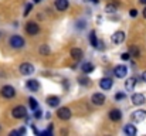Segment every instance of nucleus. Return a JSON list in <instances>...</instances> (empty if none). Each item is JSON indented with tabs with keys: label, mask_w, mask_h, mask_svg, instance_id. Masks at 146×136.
<instances>
[{
	"label": "nucleus",
	"mask_w": 146,
	"mask_h": 136,
	"mask_svg": "<svg viewBox=\"0 0 146 136\" xmlns=\"http://www.w3.org/2000/svg\"><path fill=\"white\" fill-rule=\"evenodd\" d=\"M11 116H13L14 119H23V118H26V116H27V109H26V106H23V105L14 106L13 111H11Z\"/></svg>",
	"instance_id": "1"
},
{
	"label": "nucleus",
	"mask_w": 146,
	"mask_h": 136,
	"mask_svg": "<svg viewBox=\"0 0 146 136\" xmlns=\"http://www.w3.org/2000/svg\"><path fill=\"white\" fill-rule=\"evenodd\" d=\"M9 43H10V45H11V48H16V50L23 48L24 44H26L24 38H23V37H20V36H11V37H10V40H9Z\"/></svg>",
	"instance_id": "2"
},
{
	"label": "nucleus",
	"mask_w": 146,
	"mask_h": 136,
	"mask_svg": "<svg viewBox=\"0 0 146 136\" xmlns=\"http://www.w3.org/2000/svg\"><path fill=\"white\" fill-rule=\"evenodd\" d=\"M26 31H27L29 36H37L40 33V26L34 21H29L26 24Z\"/></svg>",
	"instance_id": "3"
},
{
	"label": "nucleus",
	"mask_w": 146,
	"mask_h": 136,
	"mask_svg": "<svg viewBox=\"0 0 146 136\" xmlns=\"http://www.w3.org/2000/svg\"><path fill=\"white\" fill-rule=\"evenodd\" d=\"M71 109L70 108H67V106H62V108H60L58 111H57V116L61 119V121H68V119H71Z\"/></svg>",
	"instance_id": "4"
},
{
	"label": "nucleus",
	"mask_w": 146,
	"mask_h": 136,
	"mask_svg": "<svg viewBox=\"0 0 146 136\" xmlns=\"http://www.w3.org/2000/svg\"><path fill=\"white\" fill-rule=\"evenodd\" d=\"M111 41H112L113 44H121V43H123V41H125V33H123L122 30L115 31V33L111 36Z\"/></svg>",
	"instance_id": "5"
},
{
	"label": "nucleus",
	"mask_w": 146,
	"mask_h": 136,
	"mask_svg": "<svg viewBox=\"0 0 146 136\" xmlns=\"http://www.w3.org/2000/svg\"><path fill=\"white\" fill-rule=\"evenodd\" d=\"M19 70H20V72L23 75H31L34 72V65L30 64V62H23V64H20Z\"/></svg>",
	"instance_id": "6"
},
{
	"label": "nucleus",
	"mask_w": 146,
	"mask_h": 136,
	"mask_svg": "<svg viewBox=\"0 0 146 136\" xmlns=\"http://www.w3.org/2000/svg\"><path fill=\"white\" fill-rule=\"evenodd\" d=\"M0 94H1V96L10 99V98L16 96V90H14V87H11V85H4V87L1 88V92H0Z\"/></svg>",
	"instance_id": "7"
},
{
	"label": "nucleus",
	"mask_w": 146,
	"mask_h": 136,
	"mask_svg": "<svg viewBox=\"0 0 146 136\" xmlns=\"http://www.w3.org/2000/svg\"><path fill=\"white\" fill-rule=\"evenodd\" d=\"M131 118H132L133 122H143L146 119V111H143V109H138V111L132 112Z\"/></svg>",
	"instance_id": "8"
},
{
	"label": "nucleus",
	"mask_w": 146,
	"mask_h": 136,
	"mask_svg": "<svg viewBox=\"0 0 146 136\" xmlns=\"http://www.w3.org/2000/svg\"><path fill=\"white\" fill-rule=\"evenodd\" d=\"M105 95L104 94H101V92H95V94H92V96H91V101H92V103L94 105H97V106H101V105H104L105 103Z\"/></svg>",
	"instance_id": "9"
},
{
	"label": "nucleus",
	"mask_w": 146,
	"mask_h": 136,
	"mask_svg": "<svg viewBox=\"0 0 146 136\" xmlns=\"http://www.w3.org/2000/svg\"><path fill=\"white\" fill-rule=\"evenodd\" d=\"M131 101H132L133 105L139 106V105H143V103L146 102V96L143 95V94H133L132 98H131Z\"/></svg>",
	"instance_id": "10"
},
{
	"label": "nucleus",
	"mask_w": 146,
	"mask_h": 136,
	"mask_svg": "<svg viewBox=\"0 0 146 136\" xmlns=\"http://www.w3.org/2000/svg\"><path fill=\"white\" fill-rule=\"evenodd\" d=\"M26 87H27V90L30 91V92H37V91L40 90V82L37 80H29L26 82Z\"/></svg>",
	"instance_id": "11"
},
{
	"label": "nucleus",
	"mask_w": 146,
	"mask_h": 136,
	"mask_svg": "<svg viewBox=\"0 0 146 136\" xmlns=\"http://www.w3.org/2000/svg\"><path fill=\"white\" fill-rule=\"evenodd\" d=\"M113 74H115L118 78H123V77H126V74H128V68H126L125 65H116L115 70H113Z\"/></svg>",
	"instance_id": "12"
},
{
	"label": "nucleus",
	"mask_w": 146,
	"mask_h": 136,
	"mask_svg": "<svg viewBox=\"0 0 146 136\" xmlns=\"http://www.w3.org/2000/svg\"><path fill=\"white\" fill-rule=\"evenodd\" d=\"M54 6H55V9L58 11H65L70 7V3H68V0H55Z\"/></svg>",
	"instance_id": "13"
},
{
	"label": "nucleus",
	"mask_w": 146,
	"mask_h": 136,
	"mask_svg": "<svg viewBox=\"0 0 146 136\" xmlns=\"http://www.w3.org/2000/svg\"><path fill=\"white\" fill-rule=\"evenodd\" d=\"M112 85H113V81L111 78H102L99 81V87H101V90L104 91H109L112 88Z\"/></svg>",
	"instance_id": "14"
},
{
	"label": "nucleus",
	"mask_w": 146,
	"mask_h": 136,
	"mask_svg": "<svg viewBox=\"0 0 146 136\" xmlns=\"http://www.w3.org/2000/svg\"><path fill=\"white\" fill-rule=\"evenodd\" d=\"M108 115H109V119L113 121V122H118V121L122 119V112H121V109H111Z\"/></svg>",
	"instance_id": "15"
},
{
	"label": "nucleus",
	"mask_w": 146,
	"mask_h": 136,
	"mask_svg": "<svg viewBox=\"0 0 146 136\" xmlns=\"http://www.w3.org/2000/svg\"><path fill=\"white\" fill-rule=\"evenodd\" d=\"M46 103L51 106V108H57L58 105H60V98L58 96H55V95H51V96H47V99H46Z\"/></svg>",
	"instance_id": "16"
},
{
	"label": "nucleus",
	"mask_w": 146,
	"mask_h": 136,
	"mask_svg": "<svg viewBox=\"0 0 146 136\" xmlns=\"http://www.w3.org/2000/svg\"><path fill=\"white\" fill-rule=\"evenodd\" d=\"M70 55H71L75 61H78V60H81V58H82L84 52H82V50H81V48H71Z\"/></svg>",
	"instance_id": "17"
},
{
	"label": "nucleus",
	"mask_w": 146,
	"mask_h": 136,
	"mask_svg": "<svg viewBox=\"0 0 146 136\" xmlns=\"http://www.w3.org/2000/svg\"><path fill=\"white\" fill-rule=\"evenodd\" d=\"M81 70H82V72H85V74H91V72H94V70H95V67H94V64L92 62H82L81 64Z\"/></svg>",
	"instance_id": "18"
},
{
	"label": "nucleus",
	"mask_w": 146,
	"mask_h": 136,
	"mask_svg": "<svg viewBox=\"0 0 146 136\" xmlns=\"http://www.w3.org/2000/svg\"><path fill=\"white\" fill-rule=\"evenodd\" d=\"M123 132L126 133L128 136H135L138 133V129H136V126L135 125H131V123H128V125H125V128H123Z\"/></svg>",
	"instance_id": "19"
},
{
	"label": "nucleus",
	"mask_w": 146,
	"mask_h": 136,
	"mask_svg": "<svg viewBox=\"0 0 146 136\" xmlns=\"http://www.w3.org/2000/svg\"><path fill=\"white\" fill-rule=\"evenodd\" d=\"M135 85H136V78H128L125 81V90L126 91H133Z\"/></svg>",
	"instance_id": "20"
},
{
	"label": "nucleus",
	"mask_w": 146,
	"mask_h": 136,
	"mask_svg": "<svg viewBox=\"0 0 146 136\" xmlns=\"http://www.w3.org/2000/svg\"><path fill=\"white\" fill-rule=\"evenodd\" d=\"M90 43H91V45H92L94 48H98V47H99V41H98L97 33H95V31H91V33H90Z\"/></svg>",
	"instance_id": "21"
},
{
	"label": "nucleus",
	"mask_w": 146,
	"mask_h": 136,
	"mask_svg": "<svg viewBox=\"0 0 146 136\" xmlns=\"http://www.w3.org/2000/svg\"><path fill=\"white\" fill-rule=\"evenodd\" d=\"M129 52H131V55L135 57V58H139V55H141V51H139V48H138L136 45H131Z\"/></svg>",
	"instance_id": "22"
},
{
	"label": "nucleus",
	"mask_w": 146,
	"mask_h": 136,
	"mask_svg": "<svg viewBox=\"0 0 146 136\" xmlns=\"http://www.w3.org/2000/svg\"><path fill=\"white\" fill-rule=\"evenodd\" d=\"M29 105H30V108H31L33 111H36V109L38 108V102H37V99H34V98H29Z\"/></svg>",
	"instance_id": "23"
},
{
	"label": "nucleus",
	"mask_w": 146,
	"mask_h": 136,
	"mask_svg": "<svg viewBox=\"0 0 146 136\" xmlns=\"http://www.w3.org/2000/svg\"><path fill=\"white\" fill-rule=\"evenodd\" d=\"M78 82H80L81 85H84V87H87V85L91 84V81H90L88 77H80V78H78Z\"/></svg>",
	"instance_id": "24"
},
{
	"label": "nucleus",
	"mask_w": 146,
	"mask_h": 136,
	"mask_svg": "<svg viewBox=\"0 0 146 136\" xmlns=\"http://www.w3.org/2000/svg\"><path fill=\"white\" fill-rule=\"evenodd\" d=\"M40 54L41 55H48L50 54V47L47 44H43L40 47Z\"/></svg>",
	"instance_id": "25"
},
{
	"label": "nucleus",
	"mask_w": 146,
	"mask_h": 136,
	"mask_svg": "<svg viewBox=\"0 0 146 136\" xmlns=\"http://www.w3.org/2000/svg\"><path fill=\"white\" fill-rule=\"evenodd\" d=\"M105 11L106 13H115L116 11V4H106L105 6Z\"/></svg>",
	"instance_id": "26"
},
{
	"label": "nucleus",
	"mask_w": 146,
	"mask_h": 136,
	"mask_svg": "<svg viewBox=\"0 0 146 136\" xmlns=\"http://www.w3.org/2000/svg\"><path fill=\"white\" fill-rule=\"evenodd\" d=\"M31 7H33V4H31V3H27V4H26V9H24V13H23V14H24V16H29V13H30Z\"/></svg>",
	"instance_id": "27"
},
{
	"label": "nucleus",
	"mask_w": 146,
	"mask_h": 136,
	"mask_svg": "<svg viewBox=\"0 0 146 136\" xmlns=\"http://www.w3.org/2000/svg\"><path fill=\"white\" fill-rule=\"evenodd\" d=\"M131 57H132V55H131V52H129V51H128V52H123V54L121 55V58H122L123 61H129V60H131Z\"/></svg>",
	"instance_id": "28"
},
{
	"label": "nucleus",
	"mask_w": 146,
	"mask_h": 136,
	"mask_svg": "<svg viewBox=\"0 0 146 136\" xmlns=\"http://www.w3.org/2000/svg\"><path fill=\"white\" fill-rule=\"evenodd\" d=\"M125 98H126V95H125L123 92H119V94L115 95V99H116V101H121V99H125Z\"/></svg>",
	"instance_id": "29"
},
{
	"label": "nucleus",
	"mask_w": 146,
	"mask_h": 136,
	"mask_svg": "<svg viewBox=\"0 0 146 136\" xmlns=\"http://www.w3.org/2000/svg\"><path fill=\"white\" fill-rule=\"evenodd\" d=\"M41 113H43V112L37 108V109L34 111V118H36V119H40V118H41Z\"/></svg>",
	"instance_id": "30"
},
{
	"label": "nucleus",
	"mask_w": 146,
	"mask_h": 136,
	"mask_svg": "<svg viewBox=\"0 0 146 136\" xmlns=\"http://www.w3.org/2000/svg\"><path fill=\"white\" fill-rule=\"evenodd\" d=\"M129 14H131V17H136V16H138V10H136V9H132V10L129 11Z\"/></svg>",
	"instance_id": "31"
},
{
	"label": "nucleus",
	"mask_w": 146,
	"mask_h": 136,
	"mask_svg": "<svg viewBox=\"0 0 146 136\" xmlns=\"http://www.w3.org/2000/svg\"><path fill=\"white\" fill-rule=\"evenodd\" d=\"M27 133V129L26 128H20L19 129V135H26Z\"/></svg>",
	"instance_id": "32"
},
{
	"label": "nucleus",
	"mask_w": 146,
	"mask_h": 136,
	"mask_svg": "<svg viewBox=\"0 0 146 136\" xmlns=\"http://www.w3.org/2000/svg\"><path fill=\"white\" fill-rule=\"evenodd\" d=\"M31 129H33V132H34L36 135H40V133H41V132H40V131H38V129H37L34 125H31Z\"/></svg>",
	"instance_id": "33"
},
{
	"label": "nucleus",
	"mask_w": 146,
	"mask_h": 136,
	"mask_svg": "<svg viewBox=\"0 0 146 136\" xmlns=\"http://www.w3.org/2000/svg\"><path fill=\"white\" fill-rule=\"evenodd\" d=\"M10 135H11V136H16V135H19V131H11V132H10Z\"/></svg>",
	"instance_id": "34"
},
{
	"label": "nucleus",
	"mask_w": 146,
	"mask_h": 136,
	"mask_svg": "<svg viewBox=\"0 0 146 136\" xmlns=\"http://www.w3.org/2000/svg\"><path fill=\"white\" fill-rule=\"evenodd\" d=\"M142 80H143V81H145V82H146V71H145V72H143V74H142Z\"/></svg>",
	"instance_id": "35"
},
{
	"label": "nucleus",
	"mask_w": 146,
	"mask_h": 136,
	"mask_svg": "<svg viewBox=\"0 0 146 136\" xmlns=\"http://www.w3.org/2000/svg\"><path fill=\"white\" fill-rule=\"evenodd\" d=\"M142 13H143V17H145V19H146V7H145V9H143V11H142Z\"/></svg>",
	"instance_id": "36"
},
{
	"label": "nucleus",
	"mask_w": 146,
	"mask_h": 136,
	"mask_svg": "<svg viewBox=\"0 0 146 136\" xmlns=\"http://www.w3.org/2000/svg\"><path fill=\"white\" fill-rule=\"evenodd\" d=\"M139 3H142V4H145L146 6V0H139Z\"/></svg>",
	"instance_id": "37"
},
{
	"label": "nucleus",
	"mask_w": 146,
	"mask_h": 136,
	"mask_svg": "<svg viewBox=\"0 0 146 136\" xmlns=\"http://www.w3.org/2000/svg\"><path fill=\"white\" fill-rule=\"evenodd\" d=\"M33 1H34V3H41L43 0H33Z\"/></svg>",
	"instance_id": "38"
},
{
	"label": "nucleus",
	"mask_w": 146,
	"mask_h": 136,
	"mask_svg": "<svg viewBox=\"0 0 146 136\" xmlns=\"http://www.w3.org/2000/svg\"><path fill=\"white\" fill-rule=\"evenodd\" d=\"M90 1H91V3H95V4L98 3V0H90Z\"/></svg>",
	"instance_id": "39"
},
{
	"label": "nucleus",
	"mask_w": 146,
	"mask_h": 136,
	"mask_svg": "<svg viewBox=\"0 0 146 136\" xmlns=\"http://www.w3.org/2000/svg\"><path fill=\"white\" fill-rule=\"evenodd\" d=\"M0 36H1V33H0Z\"/></svg>",
	"instance_id": "40"
}]
</instances>
